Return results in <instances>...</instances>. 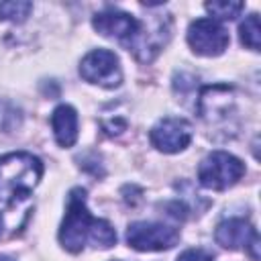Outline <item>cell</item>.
<instances>
[{
    "mask_svg": "<svg viewBox=\"0 0 261 261\" xmlns=\"http://www.w3.org/2000/svg\"><path fill=\"white\" fill-rule=\"evenodd\" d=\"M33 10V4L27 0H8L0 2V20H12V22H22L29 12Z\"/></svg>",
    "mask_w": 261,
    "mask_h": 261,
    "instance_id": "7c38bea8",
    "label": "cell"
},
{
    "mask_svg": "<svg viewBox=\"0 0 261 261\" xmlns=\"http://www.w3.org/2000/svg\"><path fill=\"white\" fill-rule=\"evenodd\" d=\"M228 41L226 29L214 18H198L188 29V43L198 55H220L228 47Z\"/></svg>",
    "mask_w": 261,
    "mask_h": 261,
    "instance_id": "52a82bcc",
    "label": "cell"
},
{
    "mask_svg": "<svg viewBox=\"0 0 261 261\" xmlns=\"http://www.w3.org/2000/svg\"><path fill=\"white\" fill-rule=\"evenodd\" d=\"M151 143L163 153H177L184 151L192 141V126L184 118L167 116L159 120L151 128Z\"/></svg>",
    "mask_w": 261,
    "mask_h": 261,
    "instance_id": "ba28073f",
    "label": "cell"
},
{
    "mask_svg": "<svg viewBox=\"0 0 261 261\" xmlns=\"http://www.w3.org/2000/svg\"><path fill=\"white\" fill-rule=\"evenodd\" d=\"M204 8L214 16V20H232L234 16H239V12L245 8L243 2H222V0H216V2H206Z\"/></svg>",
    "mask_w": 261,
    "mask_h": 261,
    "instance_id": "4fadbf2b",
    "label": "cell"
},
{
    "mask_svg": "<svg viewBox=\"0 0 261 261\" xmlns=\"http://www.w3.org/2000/svg\"><path fill=\"white\" fill-rule=\"evenodd\" d=\"M0 261H14V259H10V257H6V255H0Z\"/></svg>",
    "mask_w": 261,
    "mask_h": 261,
    "instance_id": "9a60e30c",
    "label": "cell"
},
{
    "mask_svg": "<svg viewBox=\"0 0 261 261\" xmlns=\"http://www.w3.org/2000/svg\"><path fill=\"white\" fill-rule=\"evenodd\" d=\"M257 234V230L243 218H228V220H222L218 226H216V232H214V239L220 247L224 249H241L251 243V239Z\"/></svg>",
    "mask_w": 261,
    "mask_h": 261,
    "instance_id": "9c48e42d",
    "label": "cell"
},
{
    "mask_svg": "<svg viewBox=\"0 0 261 261\" xmlns=\"http://www.w3.org/2000/svg\"><path fill=\"white\" fill-rule=\"evenodd\" d=\"M239 33H241V43L253 51H259V45H261V29H259V14H249L241 27H239Z\"/></svg>",
    "mask_w": 261,
    "mask_h": 261,
    "instance_id": "8fae6325",
    "label": "cell"
},
{
    "mask_svg": "<svg viewBox=\"0 0 261 261\" xmlns=\"http://www.w3.org/2000/svg\"><path fill=\"white\" fill-rule=\"evenodd\" d=\"M94 29L108 39H114L118 43H122L128 51L137 47L139 39H141V22L122 10H104L98 12L92 18Z\"/></svg>",
    "mask_w": 261,
    "mask_h": 261,
    "instance_id": "277c9868",
    "label": "cell"
},
{
    "mask_svg": "<svg viewBox=\"0 0 261 261\" xmlns=\"http://www.w3.org/2000/svg\"><path fill=\"white\" fill-rule=\"evenodd\" d=\"M55 141L61 147H71L77 141V112L69 104H61L51 114Z\"/></svg>",
    "mask_w": 261,
    "mask_h": 261,
    "instance_id": "30bf717a",
    "label": "cell"
},
{
    "mask_svg": "<svg viewBox=\"0 0 261 261\" xmlns=\"http://www.w3.org/2000/svg\"><path fill=\"white\" fill-rule=\"evenodd\" d=\"M179 239L177 228L161 222H133L126 228V243L135 251L171 249Z\"/></svg>",
    "mask_w": 261,
    "mask_h": 261,
    "instance_id": "8992f818",
    "label": "cell"
},
{
    "mask_svg": "<svg viewBox=\"0 0 261 261\" xmlns=\"http://www.w3.org/2000/svg\"><path fill=\"white\" fill-rule=\"evenodd\" d=\"M43 163L31 153H8L0 157V204H16L37 188Z\"/></svg>",
    "mask_w": 261,
    "mask_h": 261,
    "instance_id": "7a4b0ae2",
    "label": "cell"
},
{
    "mask_svg": "<svg viewBox=\"0 0 261 261\" xmlns=\"http://www.w3.org/2000/svg\"><path fill=\"white\" fill-rule=\"evenodd\" d=\"M59 243L69 253H80L88 243L108 249L116 243V230L108 220L94 218L86 208V192L73 188L67 200V212L59 228Z\"/></svg>",
    "mask_w": 261,
    "mask_h": 261,
    "instance_id": "6da1fadb",
    "label": "cell"
},
{
    "mask_svg": "<svg viewBox=\"0 0 261 261\" xmlns=\"http://www.w3.org/2000/svg\"><path fill=\"white\" fill-rule=\"evenodd\" d=\"M80 75L86 82L102 88H116L122 82V69L118 57L108 49L90 51L80 63Z\"/></svg>",
    "mask_w": 261,
    "mask_h": 261,
    "instance_id": "5b68a950",
    "label": "cell"
},
{
    "mask_svg": "<svg viewBox=\"0 0 261 261\" xmlns=\"http://www.w3.org/2000/svg\"><path fill=\"white\" fill-rule=\"evenodd\" d=\"M0 232H2V220H0Z\"/></svg>",
    "mask_w": 261,
    "mask_h": 261,
    "instance_id": "2e32d148",
    "label": "cell"
},
{
    "mask_svg": "<svg viewBox=\"0 0 261 261\" xmlns=\"http://www.w3.org/2000/svg\"><path fill=\"white\" fill-rule=\"evenodd\" d=\"M245 173V165L239 157L226 151H214L198 167V181L208 190H226L234 186Z\"/></svg>",
    "mask_w": 261,
    "mask_h": 261,
    "instance_id": "3957f363",
    "label": "cell"
},
{
    "mask_svg": "<svg viewBox=\"0 0 261 261\" xmlns=\"http://www.w3.org/2000/svg\"><path fill=\"white\" fill-rule=\"evenodd\" d=\"M177 261H212V253L204 249H188L177 257Z\"/></svg>",
    "mask_w": 261,
    "mask_h": 261,
    "instance_id": "5bb4252c",
    "label": "cell"
}]
</instances>
